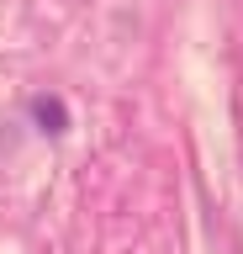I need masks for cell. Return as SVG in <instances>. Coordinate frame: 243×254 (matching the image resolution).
<instances>
[{
	"label": "cell",
	"mask_w": 243,
	"mask_h": 254,
	"mask_svg": "<svg viewBox=\"0 0 243 254\" xmlns=\"http://www.w3.org/2000/svg\"><path fill=\"white\" fill-rule=\"evenodd\" d=\"M37 122H43V132H64V106L58 101H37Z\"/></svg>",
	"instance_id": "cell-1"
}]
</instances>
